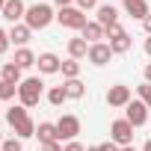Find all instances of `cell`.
Listing matches in <instances>:
<instances>
[{
	"label": "cell",
	"mask_w": 151,
	"mask_h": 151,
	"mask_svg": "<svg viewBox=\"0 0 151 151\" xmlns=\"http://www.w3.org/2000/svg\"><path fill=\"white\" fill-rule=\"evenodd\" d=\"M33 39V30L21 21V24H12V30H9V42L15 45V47H27V42Z\"/></svg>",
	"instance_id": "13"
},
{
	"label": "cell",
	"mask_w": 151,
	"mask_h": 151,
	"mask_svg": "<svg viewBox=\"0 0 151 151\" xmlns=\"http://www.w3.org/2000/svg\"><path fill=\"white\" fill-rule=\"evenodd\" d=\"M130 101H133V92H130V86H124V83H116V86H110V89H107V104H110V107H116V110H124Z\"/></svg>",
	"instance_id": "7"
},
{
	"label": "cell",
	"mask_w": 151,
	"mask_h": 151,
	"mask_svg": "<svg viewBox=\"0 0 151 151\" xmlns=\"http://www.w3.org/2000/svg\"><path fill=\"white\" fill-rule=\"evenodd\" d=\"M122 33H124V27H122V24H110V27H104V39H110V42H113V39H119Z\"/></svg>",
	"instance_id": "26"
},
{
	"label": "cell",
	"mask_w": 151,
	"mask_h": 151,
	"mask_svg": "<svg viewBox=\"0 0 151 151\" xmlns=\"http://www.w3.org/2000/svg\"><path fill=\"white\" fill-rule=\"evenodd\" d=\"M36 139L42 142V148H45V145H50V142H59L56 122H39V124H36Z\"/></svg>",
	"instance_id": "12"
},
{
	"label": "cell",
	"mask_w": 151,
	"mask_h": 151,
	"mask_svg": "<svg viewBox=\"0 0 151 151\" xmlns=\"http://www.w3.org/2000/svg\"><path fill=\"white\" fill-rule=\"evenodd\" d=\"M110 47H113V53H127V50L133 47V39H130L127 33H122L119 39H113V42H110Z\"/></svg>",
	"instance_id": "23"
},
{
	"label": "cell",
	"mask_w": 151,
	"mask_h": 151,
	"mask_svg": "<svg viewBox=\"0 0 151 151\" xmlns=\"http://www.w3.org/2000/svg\"><path fill=\"white\" fill-rule=\"evenodd\" d=\"M110 139L116 145H133V124L127 119H116L110 124Z\"/></svg>",
	"instance_id": "5"
},
{
	"label": "cell",
	"mask_w": 151,
	"mask_h": 151,
	"mask_svg": "<svg viewBox=\"0 0 151 151\" xmlns=\"http://www.w3.org/2000/svg\"><path fill=\"white\" fill-rule=\"evenodd\" d=\"M9 45H12V42H9V33H6L3 27H0V56H3V53L9 50Z\"/></svg>",
	"instance_id": "28"
},
{
	"label": "cell",
	"mask_w": 151,
	"mask_h": 151,
	"mask_svg": "<svg viewBox=\"0 0 151 151\" xmlns=\"http://www.w3.org/2000/svg\"><path fill=\"white\" fill-rule=\"evenodd\" d=\"M124 9H127V15L136 18V21H145V18L151 15V9H148L145 0H136V3H130V6H124Z\"/></svg>",
	"instance_id": "21"
},
{
	"label": "cell",
	"mask_w": 151,
	"mask_h": 151,
	"mask_svg": "<svg viewBox=\"0 0 151 151\" xmlns=\"http://www.w3.org/2000/svg\"><path fill=\"white\" fill-rule=\"evenodd\" d=\"M0 113H3V110H0Z\"/></svg>",
	"instance_id": "43"
},
{
	"label": "cell",
	"mask_w": 151,
	"mask_h": 151,
	"mask_svg": "<svg viewBox=\"0 0 151 151\" xmlns=\"http://www.w3.org/2000/svg\"><path fill=\"white\" fill-rule=\"evenodd\" d=\"M42 95H45V83L39 80V77H24L21 80V86H18V101L30 110V107H36L39 101H42Z\"/></svg>",
	"instance_id": "3"
},
{
	"label": "cell",
	"mask_w": 151,
	"mask_h": 151,
	"mask_svg": "<svg viewBox=\"0 0 151 151\" xmlns=\"http://www.w3.org/2000/svg\"><path fill=\"white\" fill-rule=\"evenodd\" d=\"M136 95H139V101H145V107L151 110V83H139V86H136Z\"/></svg>",
	"instance_id": "25"
},
{
	"label": "cell",
	"mask_w": 151,
	"mask_h": 151,
	"mask_svg": "<svg viewBox=\"0 0 151 151\" xmlns=\"http://www.w3.org/2000/svg\"><path fill=\"white\" fill-rule=\"evenodd\" d=\"M142 27H145V36H151V15H148V18L142 21Z\"/></svg>",
	"instance_id": "33"
},
{
	"label": "cell",
	"mask_w": 151,
	"mask_h": 151,
	"mask_svg": "<svg viewBox=\"0 0 151 151\" xmlns=\"http://www.w3.org/2000/svg\"><path fill=\"white\" fill-rule=\"evenodd\" d=\"M36 59H39V56H36L30 47H18V50H15V56H12V62H15L21 71H24V68H30V65H36Z\"/></svg>",
	"instance_id": "18"
},
{
	"label": "cell",
	"mask_w": 151,
	"mask_h": 151,
	"mask_svg": "<svg viewBox=\"0 0 151 151\" xmlns=\"http://www.w3.org/2000/svg\"><path fill=\"white\" fill-rule=\"evenodd\" d=\"M0 145H3V133H0Z\"/></svg>",
	"instance_id": "42"
},
{
	"label": "cell",
	"mask_w": 151,
	"mask_h": 151,
	"mask_svg": "<svg viewBox=\"0 0 151 151\" xmlns=\"http://www.w3.org/2000/svg\"><path fill=\"white\" fill-rule=\"evenodd\" d=\"M3 6H6V0H0V12H3Z\"/></svg>",
	"instance_id": "41"
},
{
	"label": "cell",
	"mask_w": 151,
	"mask_h": 151,
	"mask_svg": "<svg viewBox=\"0 0 151 151\" xmlns=\"http://www.w3.org/2000/svg\"><path fill=\"white\" fill-rule=\"evenodd\" d=\"M142 74H145V83H151V62L145 65V71H142Z\"/></svg>",
	"instance_id": "34"
},
{
	"label": "cell",
	"mask_w": 151,
	"mask_h": 151,
	"mask_svg": "<svg viewBox=\"0 0 151 151\" xmlns=\"http://www.w3.org/2000/svg\"><path fill=\"white\" fill-rule=\"evenodd\" d=\"M3 95H6V83L0 80V101H3Z\"/></svg>",
	"instance_id": "36"
},
{
	"label": "cell",
	"mask_w": 151,
	"mask_h": 151,
	"mask_svg": "<svg viewBox=\"0 0 151 151\" xmlns=\"http://www.w3.org/2000/svg\"><path fill=\"white\" fill-rule=\"evenodd\" d=\"M53 3H56L59 9H65V6H74V0H53Z\"/></svg>",
	"instance_id": "32"
},
{
	"label": "cell",
	"mask_w": 151,
	"mask_h": 151,
	"mask_svg": "<svg viewBox=\"0 0 151 151\" xmlns=\"http://www.w3.org/2000/svg\"><path fill=\"white\" fill-rule=\"evenodd\" d=\"M0 151H24V139H18V136H9V139H3Z\"/></svg>",
	"instance_id": "24"
},
{
	"label": "cell",
	"mask_w": 151,
	"mask_h": 151,
	"mask_svg": "<svg viewBox=\"0 0 151 151\" xmlns=\"http://www.w3.org/2000/svg\"><path fill=\"white\" fill-rule=\"evenodd\" d=\"M65 101H68L65 86H50V89H47V104H50V107H62Z\"/></svg>",
	"instance_id": "22"
},
{
	"label": "cell",
	"mask_w": 151,
	"mask_h": 151,
	"mask_svg": "<svg viewBox=\"0 0 151 151\" xmlns=\"http://www.w3.org/2000/svg\"><path fill=\"white\" fill-rule=\"evenodd\" d=\"M86 53H89V42H86L83 36L68 39V56H71V59H86Z\"/></svg>",
	"instance_id": "16"
},
{
	"label": "cell",
	"mask_w": 151,
	"mask_h": 151,
	"mask_svg": "<svg viewBox=\"0 0 151 151\" xmlns=\"http://www.w3.org/2000/svg\"><path fill=\"white\" fill-rule=\"evenodd\" d=\"M0 15H3L9 24H21L24 15H27V3H24V0H6V6H3Z\"/></svg>",
	"instance_id": "11"
},
{
	"label": "cell",
	"mask_w": 151,
	"mask_h": 151,
	"mask_svg": "<svg viewBox=\"0 0 151 151\" xmlns=\"http://www.w3.org/2000/svg\"><path fill=\"white\" fill-rule=\"evenodd\" d=\"M62 77L65 80H77L80 77V59H62Z\"/></svg>",
	"instance_id": "20"
},
{
	"label": "cell",
	"mask_w": 151,
	"mask_h": 151,
	"mask_svg": "<svg viewBox=\"0 0 151 151\" xmlns=\"http://www.w3.org/2000/svg\"><path fill=\"white\" fill-rule=\"evenodd\" d=\"M0 80L3 83H9V86H21V68L15 65V62H3V68H0Z\"/></svg>",
	"instance_id": "15"
},
{
	"label": "cell",
	"mask_w": 151,
	"mask_h": 151,
	"mask_svg": "<svg viewBox=\"0 0 151 151\" xmlns=\"http://www.w3.org/2000/svg\"><path fill=\"white\" fill-rule=\"evenodd\" d=\"M50 21H56V15H53V9L47 6V3H33V6H27V15H24V24L36 33V30H45Z\"/></svg>",
	"instance_id": "2"
},
{
	"label": "cell",
	"mask_w": 151,
	"mask_h": 151,
	"mask_svg": "<svg viewBox=\"0 0 151 151\" xmlns=\"http://www.w3.org/2000/svg\"><path fill=\"white\" fill-rule=\"evenodd\" d=\"M86 151H101V148H98V145H92V148H86Z\"/></svg>",
	"instance_id": "40"
},
{
	"label": "cell",
	"mask_w": 151,
	"mask_h": 151,
	"mask_svg": "<svg viewBox=\"0 0 151 151\" xmlns=\"http://www.w3.org/2000/svg\"><path fill=\"white\" fill-rule=\"evenodd\" d=\"M36 65H39V74H59L62 71V59L56 56V53H50V50H45V53H39V59H36Z\"/></svg>",
	"instance_id": "10"
},
{
	"label": "cell",
	"mask_w": 151,
	"mask_h": 151,
	"mask_svg": "<svg viewBox=\"0 0 151 151\" xmlns=\"http://www.w3.org/2000/svg\"><path fill=\"white\" fill-rule=\"evenodd\" d=\"M74 6L83 9V12H89V9H98V0H74Z\"/></svg>",
	"instance_id": "27"
},
{
	"label": "cell",
	"mask_w": 151,
	"mask_h": 151,
	"mask_svg": "<svg viewBox=\"0 0 151 151\" xmlns=\"http://www.w3.org/2000/svg\"><path fill=\"white\" fill-rule=\"evenodd\" d=\"M62 86H65V95H68L71 101H80V98L86 95V83H83L80 77H77V80H65Z\"/></svg>",
	"instance_id": "19"
},
{
	"label": "cell",
	"mask_w": 151,
	"mask_h": 151,
	"mask_svg": "<svg viewBox=\"0 0 151 151\" xmlns=\"http://www.w3.org/2000/svg\"><path fill=\"white\" fill-rule=\"evenodd\" d=\"M116 53H113V47H110V42H98V45H89V53H86V59L92 62V65H107L110 59H113Z\"/></svg>",
	"instance_id": "9"
},
{
	"label": "cell",
	"mask_w": 151,
	"mask_h": 151,
	"mask_svg": "<svg viewBox=\"0 0 151 151\" xmlns=\"http://www.w3.org/2000/svg\"><path fill=\"white\" fill-rule=\"evenodd\" d=\"M80 36H83V39H86L89 45H98V42L104 39V27H101L98 21H89V24H86V27L80 30Z\"/></svg>",
	"instance_id": "17"
},
{
	"label": "cell",
	"mask_w": 151,
	"mask_h": 151,
	"mask_svg": "<svg viewBox=\"0 0 151 151\" xmlns=\"http://www.w3.org/2000/svg\"><path fill=\"white\" fill-rule=\"evenodd\" d=\"M56 133H59V142H71V139H77V133H80V119L77 116H59V122H56Z\"/></svg>",
	"instance_id": "6"
},
{
	"label": "cell",
	"mask_w": 151,
	"mask_h": 151,
	"mask_svg": "<svg viewBox=\"0 0 151 151\" xmlns=\"http://www.w3.org/2000/svg\"><path fill=\"white\" fill-rule=\"evenodd\" d=\"M98 148H101V151H119V148H122V145H116V142H113V139H107V142H101V145H98Z\"/></svg>",
	"instance_id": "30"
},
{
	"label": "cell",
	"mask_w": 151,
	"mask_h": 151,
	"mask_svg": "<svg viewBox=\"0 0 151 151\" xmlns=\"http://www.w3.org/2000/svg\"><path fill=\"white\" fill-rule=\"evenodd\" d=\"M142 151H151V139H145V145H142Z\"/></svg>",
	"instance_id": "38"
},
{
	"label": "cell",
	"mask_w": 151,
	"mask_h": 151,
	"mask_svg": "<svg viewBox=\"0 0 151 151\" xmlns=\"http://www.w3.org/2000/svg\"><path fill=\"white\" fill-rule=\"evenodd\" d=\"M62 151H86V148H83L77 139H71V142H65V145H62Z\"/></svg>",
	"instance_id": "29"
},
{
	"label": "cell",
	"mask_w": 151,
	"mask_h": 151,
	"mask_svg": "<svg viewBox=\"0 0 151 151\" xmlns=\"http://www.w3.org/2000/svg\"><path fill=\"white\" fill-rule=\"evenodd\" d=\"M56 21L62 24V27H68V30H83L89 21H86V12L83 9H77V6H65V9H59L56 12Z\"/></svg>",
	"instance_id": "4"
},
{
	"label": "cell",
	"mask_w": 151,
	"mask_h": 151,
	"mask_svg": "<svg viewBox=\"0 0 151 151\" xmlns=\"http://www.w3.org/2000/svg\"><path fill=\"white\" fill-rule=\"evenodd\" d=\"M95 12H98V18H95V21H98L101 27H110V24H119V9H116L113 3H101V6L95 9Z\"/></svg>",
	"instance_id": "14"
},
{
	"label": "cell",
	"mask_w": 151,
	"mask_h": 151,
	"mask_svg": "<svg viewBox=\"0 0 151 151\" xmlns=\"http://www.w3.org/2000/svg\"><path fill=\"white\" fill-rule=\"evenodd\" d=\"M119 151H136V148H133V145H122Z\"/></svg>",
	"instance_id": "37"
},
{
	"label": "cell",
	"mask_w": 151,
	"mask_h": 151,
	"mask_svg": "<svg viewBox=\"0 0 151 151\" xmlns=\"http://www.w3.org/2000/svg\"><path fill=\"white\" fill-rule=\"evenodd\" d=\"M45 151H62V142H50V145H45Z\"/></svg>",
	"instance_id": "31"
},
{
	"label": "cell",
	"mask_w": 151,
	"mask_h": 151,
	"mask_svg": "<svg viewBox=\"0 0 151 151\" xmlns=\"http://www.w3.org/2000/svg\"><path fill=\"white\" fill-rule=\"evenodd\" d=\"M122 3H124V6H130V3H136V0H122Z\"/></svg>",
	"instance_id": "39"
},
{
	"label": "cell",
	"mask_w": 151,
	"mask_h": 151,
	"mask_svg": "<svg viewBox=\"0 0 151 151\" xmlns=\"http://www.w3.org/2000/svg\"><path fill=\"white\" fill-rule=\"evenodd\" d=\"M124 119L133 124V127H142L145 122H148V107H145V101H139V98H133L127 107H124Z\"/></svg>",
	"instance_id": "8"
},
{
	"label": "cell",
	"mask_w": 151,
	"mask_h": 151,
	"mask_svg": "<svg viewBox=\"0 0 151 151\" xmlns=\"http://www.w3.org/2000/svg\"><path fill=\"white\" fill-rule=\"evenodd\" d=\"M6 122H9V127L15 130L18 139H30V136H36V122L30 119V113H27L24 104L9 107V110H6Z\"/></svg>",
	"instance_id": "1"
},
{
	"label": "cell",
	"mask_w": 151,
	"mask_h": 151,
	"mask_svg": "<svg viewBox=\"0 0 151 151\" xmlns=\"http://www.w3.org/2000/svg\"><path fill=\"white\" fill-rule=\"evenodd\" d=\"M142 47H145V53H148V56H151V36H148V39H145V45H142Z\"/></svg>",
	"instance_id": "35"
}]
</instances>
